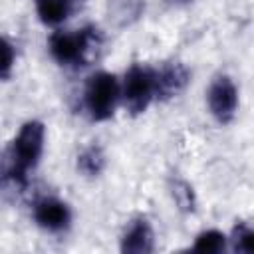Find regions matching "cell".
Here are the masks:
<instances>
[{
    "label": "cell",
    "instance_id": "obj_1",
    "mask_svg": "<svg viewBox=\"0 0 254 254\" xmlns=\"http://www.w3.org/2000/svg\"><path fill=\"white\" fill-rule=\"evenodd\" d=\"M46 127L38 119H28L18 129L4 155V185L22 190L28 185V173L34 171L44 155Z\"/></svg>",
    "mask_w": 254,
    "mask_h": 254
},
{
    "label": "cell",
    "instance_id": "obj_2",
    "mask_svg": "<svg viewBox=\"0 0 254 254\" xmlns=\"http://www.w3.org/2000/svg\"><path fill=\"white\" fill-rule=\"evenodd\" d=\"M103 34L95 26H83L79 30H56L48 38V52L58 65L83 67L89 65L103 48Z\"/></svg>",
    "mask_w": 254,
    "mask_h": 254
},
{
    "label": "cell",
    "instance_id": "obj_3",
    "mask_svg": "<svg viewBox=\"0 0 254 254\" xmlns=\"http://www.w3.org/2000/svg\"><path fill=\"white\" fill-rule=\"evenodd\" d=\"M119 99H121V83L115 73L95 71L87 77L83 85L81 103H83L85 115L91 121L101 123L111 119Z\"/></svg>",
    "mask_w": 254,
    "mask_h": 254
},
{
    "label": "cell",
    "instance_id": "obj_4",
    "mask_svg": "<svg viewBox=\"0 0 254 254\" xmlns=\"http://www.w3.org/2000/svg\"><path fill=\"white\" fill-rule=\"evenodd\" d=\"M121 99L131 115L145 113L151 101H155V67L133 64L123 75Z\"/></svg>",
    "mask_w": 254,
    "mask_h": 254
},
{
    "label": "cell",
    "instance_id": "obj_5",
    "mask_svg": "<svg viewBox=\"0 0 254 254\" xmlns=\"http://www.w3.org/2000/svg\"><path fill=\"white\" fill-rule=\"evenodd\" d=\"M206 105L212 119L220 125H228L238 111V87L226 73L214 75L206 89Z\"/></svg>",
    "mask_w": 254,
    "mask_h": 254
},
{
    "label": "cell",
    "instance_id": "obj_6",
    "mask_svg": "<svg viewBox=\"0 0 254 254\" xmlns=\"http://www.w3.org/2000/svg\"><path fill=\"white\" fill-rule=\"evenodd\" d=\"M32 218L36 226L50 234L65 232L71 224V210L67 202L56 198V196H42L32 206Z\"/></svg>",
    "mask_w": 254,
    "mask_h": 254
},
{
    "label": "cell",
    "instance_id": "obj_7",
    "mask_svg": "<svg viewBox=\"0 0 254 254\" xmlns=\"http://www.w3.org/2000/svg\"><path fill=\"white\" fill-rule=\"evenodd\" d=\"M190 81V71L181 62H171L155 67V99L171 101L179 97Z\"/></svg>",
    "mask_w": 254,
    "mask_h": 254
},
{
    "label": "cell",
    "instance_id": "obj_8",
    "mask_svg": "<svg viewBox=\"0 0 254 254\" xmlns=\"http://www.w3.org/2000/svg\"><path fill=\"white\" fill-rule=\"evenodd\" d=\"M119 248L123 254H151L155 250V234L145 216H137L127 224Z\"/></svg>",
    "mask_w": 254,
    "mask_h": 254
},
{
    "label": "cell",
    "instance_id": "obj_9",
    "mask_svg": "<svg viewBox=\"0 0 254 254\" xmlns=\"http://www.w3.org/2000/svg\"><path fill=\"white\" fill-rule=\"evenodd\" d=\"M81 6V0H36V14L44 26L58 28Z\"/></svg>",
    "mask_w": 254,
    "mask_h": 254
},
{
    "label": "cell",
    "instance_id": "obj_10",
    "mask_svg": "<svg viewBox=\"0 0 254 254\" xmlns=\"http://www.w3.org/2000/svg\"><path fill=\"white\" fill-rule=\"evenodd\" d=\"M145 12V0H107L105 14L111 26L127 28L135 24Z\"/></svg>",
    "mask_w": 254,
    "mask_h": 254
},
{
    "label": "cell",
    "instance_id": "obj_11",
    "mask_svg": "<svg viewBox=\"0 0 254 254\" xmlns=\"http://www.w3.org/2000/svg\"><path fill=\"white\" fill-rule=\"evenodd\" d=\"M105 165H107V157H105V151L97 145V143H91L87 147H83L75 159V169L79 175H83L85 179H95L99 177L103 171H105Z\"/></svg>",
    "mask_w": 254,
    "mask_h": 254
},
{
    "label": "cell",
    "instance_id": "obj_12",
    "mask_svg": "<svg viewBox=\"0 0 254 254\" xmlns=\"http://www.w3.org/2000/svg\"><path fill=\"white\" fill-rule=\"evenodd\" d=\"M226 242H228V238L224 232H220L216 228H208V230H202L200 234H196L192 250L200 252V254H218V252L226 250Z\"/></svg>",
    "mask_w": 254,
    "mask_h": 254
},
{
    "label": "cell",
    "instance_id": "obj_13",
    "mask_svg": "<svg viewBox=\"0 0 254 254\" xmlns=\"http://www.w3.org/2000/svg\"><path fill=\"white\" fill-rule=\"evenodd\" d=\"M171 194H173V200L179 206V210H183V212H194V208H196V196H194L192 187L187 181L175 179L171 183Z\"/></svg>",
    "mask_w": 254,
    "mask_h": 254
},
{
    "label": "cell",
    "instance_id": "obj_14",
    "mask_svg": "<svg viewBox=\"0 0 254 254\" xmlns=\"http://www.w3.org/2000/svg\"><path fill=\"white\" fill-rule=\"evenodd\" d=\"M14 64H16V50L14 46L10 44L8 38H2V64H0V75L4 81H8L12 69H14Z\"/></svg>",
    "mask_w": 254,
    "mask_h": 254
},
{
    "label": "cell",
    "instance_id": "obj_15",
    "mask_svg": "<svg viewBox=\"0 0 254 254\" xmlns=\"http://www.w3.org/2000/svg\"><path fill=\"white\" fill-rule=\"evenodd\" d=\"M234 250L238 252H246V254H254V230L240 226L234 230Z\"/></svg>",
    "mask_w": 254,
    "mask_h": 254
},
{
    "label": "cell",
    "instance_id": "obj_16",
    "mask_svg": "<svg viewBox=\"0 0 254 254\" xmlns=\"http://www.w3.org/2000/svg\"><path fill=\"white\" fill-rule=\"evenodd\" d=\"M169 4H175V6H183V4H189V2H192V0H167Z\"/></svg>",
    "mask_w": 254,
    "mask_h": 254
}]
</instances>
